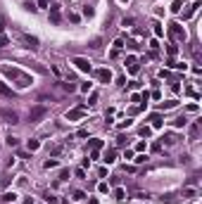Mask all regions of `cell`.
Returning a JSON list of instances; mask_svg holds the SVG:
<instances>
[{"mask_svg":"<svg viewBox=\"0 0 202 204\" xmlns=\"http://www.w3.org/2000/svg\"><path fill=\"white\" fill-rule=\"evenodd\" d=\"M186 123H188V121H186V119H183V116H181V119H176V121H174V126H176V128H183Z\"/></svg>","mask_w":202,"mask_h":204,"instance_id":"cell-12","label":"cell"},{"mask_svg":"<svg viewBox=\"0 0 202 204\" xmlns=\"http://www.w3.org/2000/svg\"><path fill=\"white\" fill-rule=\"evenodd\" d=\"M50 21H53V24L60 21V10H57V7H53V12H50Z\"/></svg>","mask_w":202,"mask_h":204,"instance_id":"cell-8","label":"cell"},{"mask_svg":"<svg viewBox=\"0 0 202 204\" xmlns=\"http://www.w3.org/2000/svg\"><path fill=\"white\" fill-rule=\"evenodd\" d=\"M2 199H5V202H14V192H5Z\"/></svg>","mask_w":202,"mask_h":204,"instance_id":"cell-15","label":"cell"},{"mask_svg":"<svg viewBox=\"0 0 202 204\" xmlns=\"http://www.w3.org/2000/svg\"><path fill=\"white\" fill-rule=\"evenodd\" d=\"M17 143H19V140H17V138H12V135L7 138V145H10V147H17Z\"/></svg>","mask_w":202,"mask_h":204,"instance_id":"cell-16","label":"cell"},{"mask_svg":"<svg viewBox=\"0 0 202 204\" xmlns=\"http://www.w3.org/2000/svg\"><path fill=\"white\" fill-rule=\"evenodd\" d=\"M90 48H93V50H100V38H95V41L90 43Z\"/></svg>","mask_w":202,"mask_h":204,"instance_id":"cell-19","label":"cell"},{"mask_svg":"<svg viewBox=\"0 0 202 204\" xmlns=\"http://www.w3.org/2000/svg\"><path fill=\"white\" fill-rule=\"evenodd\" d=\"M126 64H128V71H131V74H135V71H138V62H135V57H128Z\"/></svg>","mask_w":202,"mask_h":204,"instance_id":"cell-7","label":"cell"},{"mask_svg":"<svg viewBox=\"0 0 202 204\" xmlns=\"http://www.w3.org/2000/svg\"><path fill=\"white\" fill-rule=\"evenodd\" d=\"M0 93H2V95H7V97H10V95H12V90H10V88H7V86H5V83H0Z\"/></svg>","mask_w":202,"mask_h":204,"instance_id":"cell-11","label":"cell"},{"mask_svg":"<svg viewBox=\"0 0 202 204\" xmlns=\"http://www.w3.org/2000/svg\"><path fill=\"white\" fill-rule=\"evenodd\" d=\"M95 76H98L102 83H109V81H112V71H109V69H98Z\"/></svg>","mask_w":202,"mask_h":204,"instance_id":"cell-5","label":"cell"},{"mask_svg":"<svg viewBox=\"0 0 202 204\" xmlns=\"http://www.w3.org/2000/svg\"><path fill=\"white\" fill-rule=\"evenodd\" d=\"M45 116H48V107L45 104H36V107H31V112H29V121L38 123V121H43Z\"/></svg>","mask_w":202,"mask_h":204,"instance_id":"cell-2","label":"cell"},{"mask_svg":"<svg viewBox=\"0 0 202 204\" xmlns=\"http://www.w3.org/2000/svg\"><path fill=\"white\" fill-rule=\"evenodd\" d=\"M124 2H126V0H124Z\"/></svg>","mask_w":202,"mask_h":204,"instance_id":"cell-23","label":"cell"},{"mask_svg":"<svg viewBox=\"0 0 202 204\" xmlns=\"http://www.w3.org/2000/svg\"><path fill=\"white\" fill-rule=\"evenodd\" d=\"M10 45V38L7 36H0V48H7Z\"/></svg>","mask_w":202,"mask_h":204,"instance_id":"cell-13","label":"cell"},{"mask_svg":"<svg viewBox=\"0 0 202 204\" xmlns=\"http://www.w3.org/2000/svg\"><path fill=\"white\" fill-rule=\"evenodd\" d=\"M2 74H5V76H10V78H17V81H19V83H17L19 88H26L29 83H31V78H29L26 74H21L19 69H10V67H2Z\"/></svg>","mask_w":202,"mask_h":204,"instance_id":"cell-1","label":"cell"},{"mask_svg":"<svg viewBox=\"0 0 202 204\" xmlns=\"http://www.w3.org/2000/svg\"><path fill=\"white\" fill-rule=\"evenodd\" d=\"M29 150H31V152L38 150V140H29Z\"/></svg>","mask_w":202,"mask_h":204,"instance_id":"cell-17","label":"cell"},{"mask_svg":"<svg viewBox=\"0 0 202 204\" xmlns=\"http://www.w3.org/2000/svg\"><path fill=\"white\" fill-rule=\"evenodd\" d=\"M83 114H86V109L79 107V109H71V112H67V119H69V121H76V119H81Z\"/></svg>","mask_w":202,"mask_h":204,"instance_id":"cell-6","label":"cell"},{"mask_svg":"<svg viewBox=\"0 0 202 204\" xmlns=\"http://www.w3.org/2000/svg\"><path fill=\"white\" fill-rule=\"evenodd\" d=\"M0 119H2V121L5 123H19V114H17V112H14V109H0Z\"/></svg>","mask_w":202,"mask_h":204,"instance_id":"cell-3","label":"cell"},{"mask_svg":"<svg viewBox=\"0 0 202 204\" xmlns=\"http://www.w3.org/2000/svg\"><path fill=\"white\" fill-rule=\"evenodd\" d=\"M64 88H67L69 93H74V90H76V86H74V83H64Z\"/></svg>","mask_w":202,"mask_h":204,"instance_id":"cell-21","label":"cell"},{"mask_svg":"<svg viewBox=\"0 0 202 204\" xmlns=\"http://www.w3.org/2000/svg\"><path fill=\"white\" fill-rule=\"evenodd\" d=\"M150 121H152V126H155V128H159V126H162V116H159V114H152V116H150Z\"/></svg>","mask_w":202,"mask_h":204,"instance_id":"cell-9","label":"cell"},{"mask_svg":"<svg viewBox=\"0 0 202 204\" xmlns=\"http://www.w3.org/2000/svg\"><path fill=\"white\" fill-rule=\"evenodd\" d=\"M90 147H93V150H100V147H102V140H90Z\"/></svg>","mask_w":202,"mask_h":204,"instance_id":"cell-14","label":"cell"},{"mask_svg":"<svg viewBox=\"0 0 202 204\" xmlns=\"http://www.w3.org/2000/svg\"><path fill=\"white\" fill-rule=\"evenodd\" d=\"M60 152H62V145H55V147H53V154L57 157V154H60Z\"/></svg>","mask_w":202,"mask_h":204,"instance_id":"cell-22","label":"cell"},{"mask_svg":"<svg viewBox=\"0 0 202 204\" xmlns=\"http://www.w3.org/2000/svg\"><path fill=\"white\" fill-rule=\"evenodd\" d=\"M45 202H48V204H57V199H55L53 195H45Z\"/></svg>","mask_w":202,"mask_h":204,"instance_id":"cell-20","label":"cell"},{"mask_svg":"<svg viewBox=\"0 0 202 204\" xmlns=\"http://www.w3.org/2000/svg\"><path fill=\"white\" fill-rule=\"evenodd\" d=\"M55 166H57V162H55V159H48V162H45V169H55Z\"/></svg>","mask_w":202,"mask_h":204,"instance_id":"cell-18","label":"cell"},{"mask_svg":"<svg viewBox=\"0 0 202 204\" xmlns=\"http://www.w3.org/2000/svg\"><path fill=\"white\" fill-rule=\"evenodd\" d=\"M71 62H74V64H76V69H79V71H86V74H88V71H90V62H88L86 57H74V60H71Z\"/></svg>","mask_w":202,"mask_h":204,"instance_id":"cell-4","label":"cell"},{"mask_svg":"<svg viewBox=\"0 0 202 204\" xmlns=\"http://www.w3.org/2000/svg\"><path fill=\"white\" fill-rule=\"evenodd\" d=\"M114 157H117V152H114V150H109L107 154H105V162H107V164H112V162H114Z\"/></svg>","mask_w":202,"mask_h":204,"instance_id":"cell-10","label":"cell"}]
</instances>
